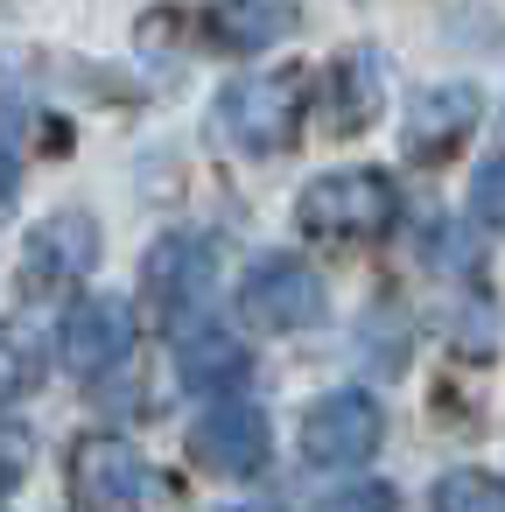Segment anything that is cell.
Instances as JSON below:
<instances>
[{
	"label": "cell",
	"mask_w": 505,
	"mask_h": 512,
	"mask_svg": "<svg viewBox=\"0 0 505 512\" xmlns=\"http://www.w3.org/2000/svg\"><path fill=\"white\" fill-rule=\"evenodd\" d=\"M92 267H99V225H92L85 211H57V218H43V225L29 232V246H22V281H29L36 302L71 295Z\"/></svg>",
	"instance_id": "5"
},
{
	"label": "cell",
	"mask_w": 505,
	"mask_h": 512,
	"mask_svg": "<svg viewBox=\"0 0 505 512\" xmlns=\"http://www.w3.org/2000/svg\"><path fill=\"white\" fill-rule=\"evenodd\" d=\"M477 85H428L414 106H407V127H400V148L414 162H449L463 148V134L477 127Z\"/></svg>",
	"instance_id": "9"
},
{
	"label": "cell",
	"mask_w": 505,
	"mask_h": 512,
	"mask_svg": "<svg viewBox=\"0 0 505 512\" xmlns=\"http://www.w3.org/2000/svg\"><path fill=\"white\" fill-rule=\"evenodd\" d=\"M323 512H393V491L386 484H351V491L323 498Z\"/></svg>",
	"instance_id": "17"
},
{
	"label": "cell",
	"mask_w": 505,
	"mask_h": 512,
	"mask_svg": "<svg viewBox=\"0 0 505 512\" xmlns=\"http://www.w3.org/2000/svg\"><path fill=\"white\" fill-rule=\"evenodd\" d=\"M225 512H246V505H225Z\"/></svg>",
	"instance_id": "18"
},
{
	"label": "cell",
	"mask_w": 505,
	"mask_h": 512,
	"mask_svg": "<svg viewBox=\"0 0 505 512\" xmlns=\"http://www.w3.org/2000/svg\"><path fill=\"white\" fill-rule=\"evenodd\" d=\"M22 470H29V435L0 421V491H15V484H22Z\"/></svg>",
	"instance_id": "16"
},
{
	"label": "cell",
	"mask_w": 505,
	"mask_h": 512,
	"mask_svg": "<svg viewBox=\"0 0 505 512\" xmlns=\"http://www.w3.org/2000/svg\"><path fill=\"white\" fill-rule=\"evenodd\" d=\"M148 295H155V309L169 316V323H190V309L211 295V246L204 239H162L155 253H148Z\"/></svg>",
	"instance_id": "10"
},
{
	"label": "cell",
	"mask_w": 505,
	"mask_h": 512,
	"mask_svg": "<svg viewBox=\"0 0 505 512\" xmlns=\"http://www.w3.org/2000/svg\"><path fill=\"white\" fill-rule=\"evenodd\" d=\"M295 8H211L204 15V36L218 43V50H267V43H281V36H295Z\"/></svg>",
	"instance_id": "12"
},
{
	"label": "cell",
	"mask_w": 505,
	"mask_h": 512,
	"mask_svg": "<svg viewBox=\"0 0 505 512\" xmlns=\"http://www.w3.org/2000/svg\"><path fill=\"white\" fill-rule=\"evenodd\" d=\"M176 365H183V379L190 386H239V372H246V351H239V337L232 330H218V323H183L176 330Z\"/></svg>",
	"instance_id": "11"
},
{
	"label": "cell",
	"mask_w": 505,
	"mask_h": 512,
	"mask_svg": "<svg viewBox=\"0 0 505 512\" xmlns=\"http://www.w3.org/2000/svg\"><path fill=\"white\" fill-rule=\"evenodd\" d=\"M323 309H330L323 274L295 253H260L239 281V316L260 323V330H316Z\"/></svg>",
	"instance_id": "3"
},
{
	"label": "cell",
	"mask_w": 505,
	"mask_h": 512,
	"mask_svg": "<svg viewBox=\"0 0 505 512\" xmlns=\"http://www.w3.org/2000/svg\"><path fill=\"white\" fill-rule=\"evenodd\" d=\"M470 218L491 225V232H505V155H484L470 169Z\"/></svg>",
	"instance_id": "14"
},
{
	"label": "cell",
	"mask_w": 505,
	"mask_h": 512,
	"mask_svg": "<svg viewBox=\"0 0 505 512\" xmlns=\"http://www.w3.org/2000/svg\"><path fill=\"white\" fill-rule=\"evenodd\" d=\"M379 400L372 393H323L309 414H302V428H295V442H302V463H316V470H351V463H365L372 449H379Z\"/></svg>",
	"instance_id": "4"
},
{
	"label": "cell",
	"mask_w": 505,
	"mask_h": 512,
	"mask_svg": "<svg viewBox=\"0 0 505 512\" xmlns=\"http://www.w3.org/2000/svg\"><path fill=\"white\" fill-rule=\"evenodd\" d=\"M211 127H218V141L232 155H253V162L295 148V134H302V78L295 71H246V78H232L218 92V106H211Z\"/></svg>",
	"instance_id": "1"
},
{
	"label": "cell",
	"mask_w": 505,
	"mask_h": 512,
	"mask_svg": "<svg viewBox=\"0 0 505 512\" xmlns=\"http://www.w3.org/2000/svg\"><path fill=\"white\" fill-rule=\"evenodd\" d=\"M428 512H505V477L491 470H442L428 491Z\"/></svg>",
	"instance_id": "13"
},
{
	"label": "cell",
	"mask_w": 505,
	"mask_h": 512,
	"mask_svg": "<svg viewBox=\"0 0 505 512\" xmlns=\"http://www.w3.org/2000/svg\"><path fill=\"white\" fill-rule=\"evenodd\" d=\"M36 351H29V337L22 330H0V400H15V393H29L36 386Z\"/></svg>",
	"instance_id": "15"
},
{
	"label": "cell",
	"mask_w": 505,
	"mask_h": 512,
	"mask_svg": "<svg viewBox=\"0 0 505 512\" xmlns=\"http://www.w3.org/2000/svg\"><path fill=\"white\" fill-rule=\"evenodd\" d=\"M127 351H134V309H127L120 295L71 302V316L57 323V358H64V372H78V379L113 372Z\"/></svg>",
	"instance_id": "8"
},
{
	"label": "cell",
	"mask_w": 505,
	"mask_h": 512,
	"mask_svg": "<svg viewBox=\"0 0 505 512\" xmlns=\"http://www.w3.org/2000/svg\"><path fill=\"white\" fill-rule=\"evenodd\" d=\"M190 456L218 477H260L274 456V428L253 400H218L197 428H190Z\"/></svg>",
	"instance_id": "7"
},
{
	"label": "cell",
	"mask_w": 505,
	"mask_h": 512,
	"mask_svg": "<svg viewBox=\"0 0 505 512\" xmlns=\"http://www.w3.org/2000/svg\"><path fill=\"white\" fill-rule=\"evenodd\" d=\"M295 218L316 239H386L400 225V190L379 169H330L295 197Z\"/></svg>",
	"instance_id": "2"
},
{
	"label": "cell",
	"mask_w": 505,
	"mask_h": 512,
	"mask_svg": "<svg viewBox=\"0 0 505 512\" xmlns=\"http://www.w3.org/2000/svg\"><path fill=\"white\" fill-rule=\"evenodd\" d=\"M148 463L127 435H85L71 449V498L85 512H141L148 505Z\"/></svg>",
	"instance_id": "6"
}]
</instances>
